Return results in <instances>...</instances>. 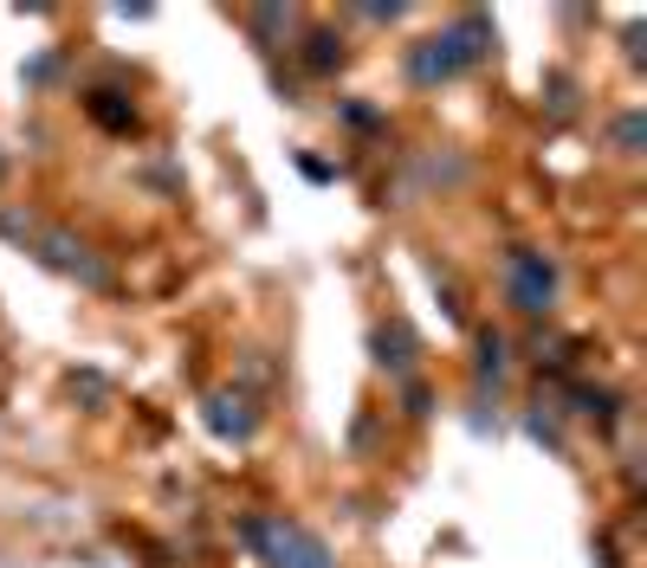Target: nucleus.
<instances>
[{"label": "nucleus", "mask_w": 647, "mask_h": 568, "mask_svg": "<svg viewBox=\"0 0 647 568\" xmlns=\"http://www.w3.org/2000/svg\"><path fill=\"white\" fill-rule=\"evenodd\" d=\"M247 536L272 556L279 568H337L331 556H324V543L317 536H304L299 523H285V517H252L247 523Z\"/></svg>", "instance_id": "1"}, {"label": "nucleus", "mask_w": 647, "mask_h": 568, "mask_svg": "<svg viewBox=\"0 0 647 568\" xmlns=\"http://www.w3.org/2000/svg\"><path fill=\"white\" fill-rule=\"evenodd\" d=\"M550 291H557V272H550L538 252H511V297L518 310H550Z\"/></svg>", "instance_id": "2"}, {"label": "nucleus", "mask_w": 647, "mask_h": 568, "mask_svg": "<svg viewBox=\"0 0 647 568\" xmlns=\"http://www.w3.org/2000/svg\"><path fill=\"white\" fill-rule=\"evenodd\" d=\"M207 426H214V433H234V439H247V433H252L247 401H240V394H214V401H207Z\"/></svg>", "instance_id": "3"}]
</instances>
